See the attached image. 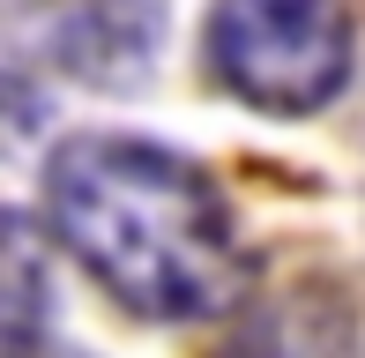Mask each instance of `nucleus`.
I'll return each instance as SVG.
<instances>
[{"instance_id": "20e7f679", "label": "nucleus", "mask_w": 365, "mask_h": 358, "mask_svg": "<svg viewBox=\"0 0 365 358\" xmlns=\"http://www.w3.org/2000/svg\"><path fill=\"white\" fill-rule=\"evenodd\" d=\"M217 358H358V306L336 284H298L261 299Z\"/></svg>"}, {"instance_id": "f257e3e1", "label": "nucleus", "mask_w": 365, "mask_h": 358, "mask_svg": "<svg viewBox=\"0 0 365 358\" xmlns=\"http://www.w3.org/2000/svg\"><path fill=\"white\" fill-rule=\"evenodd\" d=\"M45 209L97 291L142 321H217L254 291V254L217 179L157 142H60L45 165Z\"/></svg>"}, {"instance_id": "423d86ee", "label": "nucleus", "mask_w": 365, "mask_h": 358, "mask_svg": "<svg viewBox=\"0 0 365 358\" xmlns=\"http://www.w3.org/2000/svg\"><path fill=\"white\" fill-rule=\"evenodd\" d=\"M45 120H53V105H45V90L30 83V75L0 68V165H8V157H23L30 142L45 135Z\"/></svg>"}, {"instance_id": "7ed1b4c3", "label": "nucleus", "mask_w": 365, "mask_h": 358, "mask_svg": "<svg viewBox=\"0 0 365 358\" xmlns=\"http://www.w3.org/2000/svg\"><path fill=\"white\" fill-rule=\"evenodd\" d=\"M164 38V0H53L45 45L90 90H142Z\"/></svg>"}, {"instance_id": "f03ea898", "label": "nucleus", "mask_w": 365, "mask_h": 358, "mask_svg": "<svg viewBox=\"0 0 365 358\" xmlns=\"http://www.w3.org/2000/svg\"><path fill=\"white\" fill-rule=\"evenodd\" d=\"M351 8L343 0H217L209 68L254 112L306 120L351 83Z\"/></svg>"}, {"instance_id": "39448f33", "label": "nucleus", "mask_w": 365, "mask_h": 358, "mask_svg": "<svg viewBox=\"0 0 365 358\" xmlns=\"http://www.w3.org/2000/svg\"><path fill=\"white\" fill-rule=\"evenodd\" d=\"M53 314V262L30 217L0 209V329H45Z\"/></svg>"}]
</instances>
